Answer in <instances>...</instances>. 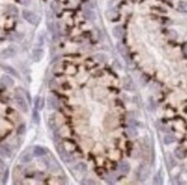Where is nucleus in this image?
Listing matches in <instances>:
<instances>
[{
	"mask_svg": "<svg viewBox=\"0 0 187 185\" xmlns=\"http://www.w3.org/2000/svg\"><path fill=\"white\" fill-rule=\"evenodd\" d=\"M22 16H23V18H24L28 23L34 25V26L38 25L39 22H40L39 16H38L36 13H33L31 10H28V9H24V10L22 12Z\"/></svg>",
	"mask_w": 187,
	"mask_h": 185,
	"instance_id": "obj_1",
	"label": "nucleus"
},
{
	"mask_svg": "<svg viewBox=\"0 0 187 185\" xmlns=\"http://www.w3.org/2000/svg\"><path fill=\"white\" fill-rule=\"evenodd\" d=\"M14 102H15L16 106L22 112L26 113L29 111V106H28V103H26V101H25L24 95H22V94H20V93H16V95L14 97Z\"/></svg>",
	"mask_w": 187,
	"mask_h": 185,
	"instance_id": "obj_2",
	"label": "nucleus"
},
{
	"mask_svg": "<svg viewBox=\"0 0 187 185\" xmlns=\"http://www.w3.org/2000/svg\"><path fill=\"white\" fill-rule=\"evenodd\" d=\"M17 54V48L15 46H8L1 52V57L7 59V58H12Z\"/></svg>",
	"mask_w": 187,
	"mask_h": 185,
	"instance_id": "obj_3",
	"label": "nucleus"
},
{
	"mask_svg": "<svg viewBox=\"0 0 187 185\" xmlns=\"http://www.w3.org/2000/svg\"><path fill=\"white\" fill-rule=\"evenodd\" d=\"M0 69L1 70H4L6 73H8L10 74L12 77H15V78H20V74L17 72L16 70L13 67V66H10L8 64H5V63H0Z\"/></svg>",
	"mask_w": 187,
	"mask_h": 185,
	"instance_id": "obj_4",
	"label": "nucleus"
},
{
	"mask_svg": "<svg viewBox=\"0 0 187 185\" xmlns=\"http://www.w3.org/2000/svg\"><path fill=\"white\" fill-rule=\"evenodd\" d=\"M44 161H45V165L47 166V168L51 169V171L57 173L60 170V166H59V163L54 159H52V160H44Z\"/></svg>",
	"mask_w": 187,
	"mask_h": 185,
	"instance_id": "obj_5",
	"label": "nucleus"
},
{
	"mask_svg": "<svg viewBox=\"0 0 187 185\" xmlns=\"http://www.w3.org/2000/svg\"><path fill=\"white\" fill-rule=\"evenodd\" d=\"M44 57V49L43 48H34L32 52V59L34 62H40L41 58Z\"/></svg>",
	"mask_w": 187,
	"mask_h": 185,
	"instance_id": "obj_6",
	"label": "nucleus"
},
{
	"mask_svg": "<svg viewBox=\"0 0 187 185\" xmlns=\"http://www.w3.org/2000/svg\"><path fill=\"white\" fill-rule=\"evenodd\" d=\"M0 154L4 157V158H9L12 155V149L10 146L7 144H2L0 146Z\"/></svg>",
	"mask_w": 187,
	"mask_h": 185,
	"instance_id": "obj_7",
	"label": "nucleus"
},
{
	"mask_svg": "<svg viewBox=\"0 0 187 185\" xmlns=\"http://www.w3.org/2000/svg\"><path fill=\"white\" fill-rule=\"evenodd\" d=\"M46 153H47V150H46L45 147H43V146L36 145V146L33 147L32 154L34 155V157H44V155H45Z\"/></svg>",
	"mask_w": 187,
	"mask_h": 185,
	"instance_id": "obj_8",
	"label": "nucleus"
},
{
	"mask_svg": "<svg viewBox=\"0 0 187 185\" xmlns=\"http://www.w3.org/2000/svg\"><path fill=\"white\" fill-rule=\"evenodd\" d=\"M1 82H2L6 87H13V86H14V79L12 78V75H7V74L2 75V77H1Z\"/></svg>",
	"mask_w": 187,
	"mask_h": 185,
	"instance_id": "obj_9",
	"label": "nucleus"
},
{
	"mask_svg": "<svg viewBox=\"0 0 187 185\" xmlns=\"http://www.w3.org/2000/svg\"><path fill=\"white\" fill-rule=\"evenodd\" d=\"M118 169H120V171L122 173V174H129V171H130V163L129 162H126V161H122L121 163H120V166H118Z\"/></svg>",
	"mask_w": 187,
	"mask_h": 185,
	"instance_id": "obj_10",
	"label": "nucleus"
},
{
	"mask_svg": "<svg viewBox=\"0 0 187 185\" xmlns=\"http://www.w3.org/2000/svg\"><path fill=\"white\" fill-rule=\"evenodd\" d=\"M44 104H45V99L40 96H37L34 99V109H37L38 111L44 109Z\"/></svg>",
	"mask_w": 187,
	"mask_h": 185,
	"instance_id": "obj_11",
	"label": "nucleus"
},
{
	"mask_svg": "<svg viewBox=\"0 0 187 185\" xmlns=\"http://www.w3.org/2000/svg\"><path fill=\"white\" fill-rule=\"evenodd\" d=\"M186 150L184 149V147H181V146H179L177 147L176 150H175V155L178 158V159H184V158H186Z\"/></svg>",
	"mask_w": 187,
	"mask_h": 185,
	"instance_id": "obj_12",
	"label": "nucleus"
},
{
	"mask_svg": "<svg viewBox=\"0 0 187 185\" xmlns=\"http://www.w3.org/2000/svg\"><path fill=\"white\" fill-rule=\"evenodd\" d=\"M149 175V170L145 167H141L140 170H139V179L141 181V182H144V181H146L147 177Z\"/></svg>",
	"mask_w": 187,
	"mask_h": 185,
	"instance_id": "obj_13",
	"label": "nucleus"
},
{
	"mask_svg": "<svg viewBox=\"0 0 187 185\" xmlns=\"http://www.w3.org/2000/svg\"><path fill=\"white\" fill-rule=\"evenodd\" d=\"M123 28L121 25H116L114 29H113V34H114L115 38H117V39H120V38H122L123 37Z\"/></svg>",
	"mask_w": 187,
	"mask_h": 185,
	"instance_id": "obj_14",
	"label": "nucleus"
},
{
	"mask_svg": "<svg viewBox=\"0 0 187 185\" xmlns=\"http://www.w3.org/2000/svg\"><path fill=\"white\" fill-rule=\"evenodd\" d=\"M32 155L33 154H31V153L24 152L20 157V161H21L22 163H29L30 161H32Z\"/></svg>",
	"mask_w": 187,
	"mask_h": 185,
	"instance_id": "obj_15",
	"label": "nucleus"
},
{
	"mask_svg": "<svg viewBox=\"0 0 187 185\" xmlns=\"http://www.w3.org/2000/svg\"><path fill=\"white\" fill-rule=\"evenodd\" d=\"M47 103H48V106L51 109L56 110L57 107H59V102H57V99L55 96H49L48 99H47Z\"/></svg>",
	"mask_w": 187,
	"mask_h": 185,
	"instance_id": "obj_16",
	"label": "nucleus"
},
{
	"mask_svg": "<svg viewBox=\"0 0 187 185\" xmlns=\"http://www.w3.org/2000/svg\"><path fill=\"white\" fill-rule=\"evenodd\" d=\"M126 135L131 137V138H134V137L138 136V130L134 128L133 126H130V127L126 128Z\"/></svg>",
	"mask_w": 187,
	"mask_h": 185,
	"instance_id": "obj_17",
	"label": "nucleus"
},
{
	"mask_svg": "<svg viewBox=\"0 0 187 185\" xmlns=\"http://www.w3.org/2000/svg\"><path fill=\"white\" fill-rule=\"evenodd\" d=\"M175 142H176L175 135H172V134H166V135L164 136V143L166 145L172 144V143H175Z\"/></svg>",
	"mask_w": 187,
	"mask_h": 185,
	"instance_id": "obj_18",
	"label": "nucleus"
},
{
	"mask_svg": "<svg viewBox=\"0 0 187 185\" xmlns=\"http://www.w3.org/2000/svg\"><path fill=\"white\" fill-rule=\"evenodd\" d=\"M7 13H8L10 16H17L18 15V9L15 6L9 5L8 7H7Z\"/></svg>",
	"mask_w": 187,
	"mask_h": 185,
	"instance_id": "obj_19",
	"label": "nucleus"
},
{
	"mask_svg": "<svg viewBox=\"0 0 187 185\" xmlns=\"http://www.w3.org/2000/svg\"><path fill=\"white\" fill-rule=\"evenodd\" d=\"M106 15H107V17H108L109 20H111V21H115V20L118 18V13L115 12V10H109V12H107Z\"/></svg>",
	"mask_w": 187,
	"mask_h": 185,
	"instance_id": "obj_20",
	"label": "nucleus"
},
{
	"mask_svg": "<svg viewBox=\"0 0 187 185\" xmlns=\"http://www.w3.org/2000/svg\"><path fill=\"white\" fill-rule=\"evenodd\" d=\"M124 88L128 90H132L133 89V82L130 78H125L124 79Z\"/></svg>",
	"mask_w": 187,
	"mask_h": 185,
	"instance_id": "obj_21",
	"label": "nucleus"
},
{
	"mask_svg": "<svg viewBox=\"0 0 187 185\" xmlns=\"http://www.w3.org/2000/svg\"><path fill=\"white\" fill-rule=\"evenodd\" d=\"M84 16H85V18H87L89 21H94L95 20V15H94V13L92 10H85L84 12Z\"/></svg>",
	"mask_w": 187,
	"mask_h": 185,
	"instance_id": "obj_22",
	"label": "nucleus"
},
{
	"mask_svg": "<svg viewBox=\"0 0 187 185\" xmlns=\"http://www.w3.org/2000/svg\"><path fill=\"white\" fill-rule=\"evenodd\" d=\"M32 121L37 125L40 122V117H39V112L37 109H34V111L32 112Z\"/></svg>",
	"mask_w": 187,
	"mask_h": 185,
	"instance_id": "obj_23",
	"label": "nucleus"
},
{
	"mask_svg": "<svg viewBox=\"0 0 187 185\" xmlns=\"http://www.w3.org/2000/svg\"><path fill=\"white\" fill-rule=\"evenodd\" d=\"M25 131H26V126H25L24 123H21L18 127H17V130H16V133H17V135H24L25 134Z\"/></svg>",
	"mask_w": 187,
	"mask_h": 185,
	"instance_id": "obj_24",
	"label": "nucleus"
},
{
	"mask_svg": "<svg viewBox=\"0 0 187 185\" xmlns=\"http://www.w3.org/2000/svg\"><path fill=\"white\" fill-rule=\"evenodd\" d=\"M76 169H77L78 171H81V173H85V171L87 170V166H86L84 162H79V163H77Z\"/></svg>",
	"mask_w": 187,
	"mask_h": 185,
	"instance_id": "obj_25",
	"label": "nucleus"
},
{
	"mask_svg": "<svg viewBox=\"0 0 187 185\" xmlns=\"http://www.w3.org/2000/svg\"><path fill=\"white\" fill-rule=\"evenodd\" d=\"M178 10L187 13V2H185V1H179V4H178Z\"/></svg>",
	"mask_w": 187,
	"mask_h": 185,
	"instance_id": "obj_26",
	"label": "nucleus"
},
{
	"mask_svg": "<svg viewBox=\"0 0 187 185\" xmlns=\"http://www.w3.org/2000/svg\"><path fill=\"white\" fill-rule=\"evenodd\" d=\"M117 49L120 50L121 55H122V56L124 57V58H128V56H126V49L124 48V47H123V46L121 45V44H118V45H117Z\"/></svg>",
	"mask_w": 187,
	"mask_h": 185,
	"instance_id": "obj_27",
	"label": "nucleus"
},
{
	"mask_svg": "<svg viewBox=\"0 0 187 185\" xmlns=\"http://www.w3.org/2000/svg\"><path fill=\"white\" fill-rule=\"evenodd\" d=\"M94 58L100 62V63H103L105 61H106V56L103 55V54H97V55H94Z\"/></svg>",
	"mask_w": 187,
	"mask_h": 185,
	"instance_id": "obj_28",
	"label": "nucleus"
},
{
	"mask_svg": "<svg viewBox=\"0 0 187 185\" xmlns=\"http://www.w3.org/2000/svg\"><path fill=\"white\" fill-rule=\"evenodd\" d=\"M8 176H9V170L8 169H6V170L4 171V176H2V183H4V184H5V183H7Z\"/></svg>",
	"mask_w": 187,
	"mask_h": 185,
	"instance_id": "obj_29",
	"label": "nucleus"
},
{
	"mask_svg": "<svg viewBox=\"0 0 187 185\" xmlns=\"http://www.w3.org/2000/svg\"><path fill=\"white\" fill-rule=\"evenodd\" d=\"M154 183L155 184H162L163 183V181H162V177H161V175H160V173L155 176V178H154Z\"/></svg>",
	"mask_w": 187,
	"mask_h": 185,
	"instance_id": "obj_30",
	"label": "nucleus"
},
{
	"mask_svg": "<svg viewBox=\"0 0 187 185\" xmlns=\"http://www.w3.org/2000/svg\"><path fill=\"white\" fill-rule=\"evenodd\" d=\"M81 184H95V182H94V181H92V179H91V178H85V179H83V181H81Z\"/></svg>",
	"mask_w": 187,
	"mask_h": 185,
	"instance_id": "obj_31",
	"label": "nucleus"
},
{
	"mask_svg": "<svg viewBox=\"0 0 187 185\" xmlns=\"http://www.w3.org/2000/svg\"><path fill=\"white\" fill-rule=\"evenodd\" d=\"M17 1L23 6H29L31 4V0H17Z\"/></svg>",
	"mask_w": 187,
	"mask_h": 185,
	"instance_id": "obj_32",
	"label": "nucleus"
},
{
	"mask_svg": "<svg viewBox=\"0 0 187 185\" xmlns=\"http://www.w3.org/2000/svg\"><path fill=\"white\" fill-rule=\"evenodd\" d=\"M106 181L108 182V183H110V184H114V183H115L114 177H111V176H107L106 177Z\"/></svg>",
	"mask_w": 187,
	"mask_h": 185,
	"instance_id": "obj_33",
	"label": "nucleus"
},
{
	"mask_svg": "<svg viewBox=\"0 0 187 185\" xmlns=\"http://www.w3.org/2000/svg\"><path fill=\"white\" fill-rule=\"evenodd\" d=\"M4 168H5V163H4V161L0 159V174L2 173V170H4Z\"/></svg>",
	"mask_w": 187,
	"mask_h": 185,
	"instance_id": "obj_34",
	"label": "nucleus"
},
{
	"mask_svg": "<svg viewBox=\"0 0 187 185\" xmlns=\"http://www.w3.org/2000/svg\"><path fill=\"white\" fill-rule=\"evenodd\" d=\"M184 53H185V56H187V47L184 49Z\"/></svg>",
	"mask_w": 187,
	"mask_h": 185,
	"instance_id": "obj_35",
	"label": "nucleus"
}]
</instances>
